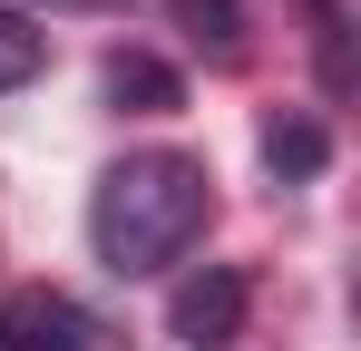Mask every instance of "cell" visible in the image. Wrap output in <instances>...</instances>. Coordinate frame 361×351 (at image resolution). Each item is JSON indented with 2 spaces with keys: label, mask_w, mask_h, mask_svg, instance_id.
I'll return each instance as SVG.
<instances>
[{
  "label": "cell",
  "mask_w": 361,
  "mask_h": 351,
  "mask_svg": "<svg viewBox=\"0 0 361 351\" xmlns=\"http://www.w3.org/2000/svg\"><path fill=\"white\" fill-rule=\"evenodd\" d=\"M205 166L176 156V147H147V156H118V166L98 176V195H88V244H98V264L108 273H166L185 244L205 234Z\"/></svg>",
  "instance_id": "obj_1"
},
{
  "label": "cell",
  "mask_w": 361,
  "mask_h": 351,
  "mask_svg": "<svg viewBox=\"0 0 361 351\" xmlns=\"http://www.w3.org/2000/svg\"><path fill=\"white\" fill-rule=\"evenodd\" d=\"M244 302H254V283H244L235 264H205V273H185L166 292V332L185 351H235L244 342Z\"/></svg>",
  "instance_id": "obj_2"
},
{
  "label": "cell",
  "mask_w": 361,
  "mask_h": 351,
  "mask_svg": "<svg viewBox=\"0 0 361 351\" xmlns=\"http://www.w3.org/2000/svg\"><path fill=\"white\" fill-rule=\"evenodd\" d=\"M0 351H118V332L68 292H10L0 302Z\"/></svg>",
  "instance_id": "obj_3"
},
{
  "label": "cell",
  "mask_w": 361,
  "mask_h": 351,
  "mask_svg": "<svg viewBox=\"0 0 361 351\" xmlns=\"http://www.w3.org/2000/svg\"><path fill=\"white\" fill-rule=\"evenodd\" d=\"M108 108L166 117V108H185V78L166 68V58H147V49H118V58H108Z\"/></svg>",
  "instance_id": "obj_4"
},
{
  "label": "cell",
  "mask_w": 361,
  "mask_h": 351,
  "mask_svg": "<svg viewBox=\"0 0 361 351\" xmlns=\"http://www.w3.org/2000/svg\"><path fill=\"white\" fill-rule=\"evenodd\" d=\"M264 166H274V176H322V166H332L322 117H274V127H264Z\"/></svg>",
  "instance_id": "obj_5"
},
{
  "label": "cell",
  "mask_w": 361,
  "mask_h": 351,
  "mask_svg": "<svg viewBox=\"0 0 361 351\" xmlns=\"http://www.w3.org/2000/svg\"><path fill=\"white\" fill-rule=\"evenodd\" d=\"M176 30L215 58H244V0H176Z\"/></svg>",
  "instance_id": "obj_6"
},
{
  "label": "cell",
  "mask_w": 361,
  "mask_h": 351,
  "mask_svg": "<svg viewBox=\"0 0 361 351\" xmlns=\"http://www.w3.org/2000/svg\"><path fill=\"white\" fill-rule=\"evenodd\" d=\"M39 58H49V39H39L20 10H0V98H10V88H30V78H39Z\"/></svg>",
  "instance_id": "obj_7"
},
{
  "label": "cell",
  "mask_w": 361,
  "mask_h": 351,
  "mask_svg": "<svg viewBox=\"0 0 361 351\" xmlns=\"http://www.w3.org/2000/svg\"><path fill=\"white\" fill-rule=\"evenodd\" d=\"M49 10H108V0H49Z\"/></svg>",
  "instance_id": "obj_8"
}]
</instances>
